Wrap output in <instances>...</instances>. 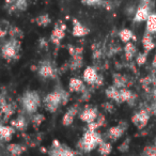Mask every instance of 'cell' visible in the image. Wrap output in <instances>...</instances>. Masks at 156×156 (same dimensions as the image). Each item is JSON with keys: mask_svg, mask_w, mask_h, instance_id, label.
<instances>
[{"mask_svg": "<svg viewBox=\"0 0 156 156\" xmlns=\"http://www.w3.org/2000/svg\"><path fill=\"white\" fill-rule=\"evenodd\" d=\"M69 101V93L63 90H55L44 98V106L49 112H56L61 104L65 105Z\"/></svg>", "mask_w": 156, "mask_h": 156, "instance_id": "obj_1", "label": "cell"}, {"mask_svg": "<svg viewBox=\"0 0 156 156\" xmlns=\"http://www.w3.org/2000/svg\"><path fill=\"white\" fill-rule=\"evenodd\" d=\"M103 141H104V139L98 132L86 130L81 139L78 141L77 147L83 152H91L92 150L98 147Z\"/></svg>", "mask_w": 156, "mask_h": 156, "instance_id": "obj_2", "label": "cell"}, {"mask_svg": "<svg viewBox=\"0 0 156 156\" xmlns=\"http://www.w3.org/2000/svg\"><path fill=\"white\" fill-rule=\"evenodd\" d=\"M41 105V98L37 91H27L22 96V106L29 115L37 113Z\"/></svg>", "mask_w": 156, "mask_h": 156, "instance_id": "obj_3", "label": "cell"}, {"mask_svg": "<svg viewBox=\"0 0 156 156\" xmlns=\"http://www.w3.org/2000/svg\"><path fill=\"white\" fill-rule=\"evenodd\" d=\"M48 156H76L75 153L66 145L61 144L59 141H55L48 151Z\"/></svg>", "mask_w": 156, "mask_h": 156, "instance_id": "obj_4", "label": "cell"}, {"mask_svg": "<svg viewBox=\"0 0 156 156\" xmlns=\"http://www.w3.org/2000/svg\"><path fill=\"white\" fill-rule=\"evenodd\" d=\"M17 54V41L15 39L7 42L1 47V55L7 60H11Z\"/></svg>", "mask_w": 156, "mask_h": 156, "instance_id": "obj_5", "label": "cell"}, {"mask_svg": "<svg viewBox=\"0 0 156 156\" xmlns=\"http://www.w3.org/2000/svg\"><path fill=\"white\" fill-rule=\"evenodd\" d=\"M150 120V112L145 109H142V110L136 112L134 115L132 117V122L136 127H138L139 129L143 128L145 125L147 124Z\"/></svg>", "mask_w": 156, "mask_h": 156, "instance_id": "obj_6", "label": "cell"}, {"mask_svg": "<svg viewBox=\"0 0 156 156\" xmlns=\"http://www.w3.org/2000/svg\"><path fill=\"white\" fill-rule=\"evenodd\" d=\"M98 115V110L96 107H91V106H86L85 109L80 112L79 115V118L83 122L89 124L92 123L96 120Z\"/></svg>", "mask_w": 156, "mask_h": 156, "instance_id": "obj_7", "label": "cell"}, {"mask_svg": "<svg viewBox=\"0 0 156 156\" xmlns=\"http://www.w3.org/2000/svg\"><path fill=\"white\" fill-rule=\"evenodd\" d=\"M65 29H66V27H65V25L63 24L62 22H59L58 24L54 27V30H52V32H51L50 39H51V42L55 45H59V44L61 43V41L64 39Z\"/></svg>", "mask_w": 156, "mask_h": 156, "instance_id": "obj_8", "label": "cell"}, {"mask_svg": "<svg viewBox=\"0 0 156 156\" xmlns=\"http://www.w3.org/2000/svg\"><path fill=\"white\" fill-rule=\"evenodd\" d=\"M126 126L127 124L124 123V122H121L119 125H115V126H112L108 129V138L112 141H117L118 139H120L122 137V135L124 134V132L126 130Z\"/></svg>", "mask_w": 156, "mask_h": 156, "instance_id": "obj_9", "label": "cell"}, {"mask_svg": "<svg viewBox=\"0 0 156 156\" xmlns=\"http://www.w3.org/2000/svg\"><path fill=\"white\" fill-rule=\"evenodd\" d=\"M78 110H79V105H77V104H75V105H73V106L69 107L62 118V124L63 125L69 126L71 124H73L74 119H75V117L78 113Z\"/></svg>", "mask_w": 156, "mask_h": 156, "instance_id": "obj_10", "label": "cell"}, {"mask_svg": "<svg viewBox=\"0 0 156 156\" xmlns=\"http://www.w3.org/2000/svg\"><path fill=\"white\" fill-rule=\"evenodd\" d=\"M74 37H86L90 33V29L88 27L83 26L80 22H78L77 20L74 18L73 20V30H72Z\"/></svg>", "mask_w": 156, "mask_h": 156, "instance_id": "obj_11", "label": "cell"}, {"mask_svg": "<svg viewBox=\"0 0 156 156\" xmlns=\"http://www.w3.org/2000/svg\"><path fill=\"white\" fill-rule=\"evenodd\" d=\"M98 77V71L95 69V67L93 66H87L83 71V81L87 83L88 85H94Z\"/></svg>", "mask_w": 156, "mask_h": 156, "instance_id": "obj_12", "label": "cell"}, {"mask_svg": "<svg viewBox=\"0 0 156 156\" xmlns=\"http://www.w3.org/2000/svg\"><path fill=\"white\" fill-rule=\"evenodd\" d=\"M150 7L149 5H141L140 7H138L136 13L134 16V22L136 23H141V22H145L147 20L150 15Z\"/></svg>", "mask_w": 156, "mask_h": 156, "instance_id": "obj_13", "label": "cell"}, {"mask_svg": "<svg viewBox=\"0 0 156 156\" xmlns=\"http://www.w3.org/2000/svg\"><path fill=\"white\" fill-rule=\"evenodd\" d=\"M37 72H39V75L43 78H52L55 76V69L48 61L42 62Z\"/></svg>", "mask_w": 156, "mask_h": 156, "instance_id": "obj_14", "label": "cell"}, {"mask_svg": "<svg viewBox=\"0 0 156 156\" xmlns=\"http://www.w3.org/2000/svg\"><path fill=\"white\" fill-rule=\"evenodd\" d=\"M15 133V128L9 125H0V140L10 141Z\"/></svg>", "mask_w": 156, "mask_h": 156, "instance_id": "obj_15", "label": "cell"}, {"mask_svg": "<svg viewBox=\"0 0 156 156\" xmlns=\"http://www.w3.org/2000/svg\"><path fill=\"white\" fill-rule=\"evenodd\" d=\"M69 90L71 92H81L85 90V85H83V80H81L80 78L73 77L69 79Z\"/></svg>", "mask_w": 156, "mask_h": 156, "instance_id": "obj_16", "label": "cell"}, {"mask_svg": "<svg viewBox=\"0 0 156 156\" xmlns=\"http://www.w3.org/2000/svg\"><path fill=\"white\" fill-rule=\"evenodd\" d=\"M142 47L145 52H149L155 48V43L153 41V37L150 33L145 32V34L142 37Z\"/></svg>", "mask_w": 156, "mask_h": 156, "instance_id": "obj_17", "label": "cell"}, {"mask_svg": "<svg viewBox=\"0 0 156 156\" xmlns=\"http://www.w3.org/2000/svg\"><path fill=\"white\" fill-rule=\"evenodd\" d=\"M105 94H106V96L109 100H112L120 104V89H118L117 87L109 86L106 89V91H105Z\"/></svg>", "mask_w": 156, "mask_h": 156, "instance_id": "obj_18", "label": "cell"}, {"mask_svg": "<svg viewBox=\"0 0 156 156\" xmlns=\"http://www.w3.org/2000/svg\"><path fill=\"white\" fill-rule=\"evenodd\" d=\"M147 26H145V31L150 34H153L156 32V13H151L147 17Z\"/></svg>", "mask_w": 156, "mask_h": 156, "instance_id": "obj_19", "label": "cell"}, {"mask_svg": "<svg viewBox=\"0 0 156 156\" xmlns=\"http://www.w3.org/2000/svg\"><path fill=\"white\" fill-rule=\"evenodd\" d=\"M135 100V94L126 88L120 89V103H130Z\"/></svg>", "mask_w": 156, "mask_h": 156, "instance_id": "obj_20", "label": "cell"}, {"mask_svg": "<svg viewBox=\"0 0 156 156\" xmlns=\"http://www.w3.org/2000/svg\"><path fill=\"white\" fill-rule=\"evenodd\" d=\"M119 37L123 43H128V42H132V40H136L134 33H133L132 30L127 28L122 29L119 32Z\"/></svg>", "mask_w": 156, "mask_h": 156, "instance_id": "obj_21", "label": "cell"}, {"mask_svg": "<svg viewBox=\"0 0 156 156\" xmlns=\"http://www.w3.org/2000/svg\"><path fill=\"white\" fill-rule=\"evenodd\" d=\"M136 52H137V48L134 43H132V42L125 43V46H124V54H125V58L127 59V60H132L133 57L136 55Z\"/></svg>", "mask_w": 156, "mask_h": 156, "instance_id": "obj_22", "label": "cell"}, {"mask_svg": "<svg viewBox=\"0 0 156 156\" xmlns=\"http://www.w3.org/2000/svg\"><path fill=\"white\" fill-rule=\"evenodd\" d=\"M11 126H12V127H14V128H16V129L24 130L25 128H26V126H27V121H26V119H25V117L20 115L17 119H15V120H13V121H12Z\"/></svg>", "mask_w": 156, "mask_h": 156, "instance_id": "obj_23", "label": "cell"}, {"mask_svg": "<svg viewBox=\"0 0 156 156\" xmlns=\"http://www.w3.org/2000/svg\"><path fill=\"white\" fill-rule=\"evenodd\" d=\"M8 151L10 152L12 156H20L25 151V147L20 144H17V143H12V144L8 145Z\"/></svg>", "mask_w": 156, "mask_h": 156, "instance_id": "obj_24", "label": "cell"}, {"mask_svg": "<svg viewBox=\"0 0 156 156\" xmlns=\"http://www.w3.org/2000/svg\"><path fill=\"white\" fill-rule=\"evenodd\" d=\"M35 23H37V26L40 27H47L48 25H50L51 23V18L48 14H42V15H39L37 18H35Z\"/></svg>", "mask_w": 156, "mask_h": 156, "instance_id": "obj_25", "label": "cell"}, {"mask_svg": "<svg viewBox=\"0 0 156 156\" xmlns=\"http://www.w3.org/2000/svg\"><path fill=\"white\" fill-rule=\"evenodd\" d=\"M98 149L102 156H108L109 154L111 153V151H112L111 144L109 142H106V141H103V142L98 147Z\"/></svg>", "mask_w": 156, "mask_h": 156, "instance_id": "obj_26", "label": "cell"}, {"mask_svg": "<svg viewBox=\"0 0 156 156\" xmlns=\"http://www.w3.org/2000/svg\"><path fill=\"white\" fill-rule=\"evenodd\" d=\"M113 81H115V83H113L115 87H117L118 89H122V88H125L127 79L124 76H122L121 74H117V75H115Z\"/></svg>", "mask_w": 156, "mask_h": 156, "instance_id": "obj_27", "label": "cell"}, {"mask_svg": "<svg viewBox=\"0 0 156 156\" xmlns=\"http://www.w3.org/2000/svg\"><path fill=\"white\" fill-rule=\"evenodd\" d=\"M81 65H83V55H76V56H73L72 62H71V64H69V67H71L73 71H75V69H80Z\"/></svg>", "mask_w": 156, "mask_h": 156, "instance_id": "obj_28", "label": "cell"}, {"mask_svg": "<svg viewBox=\"0 0 156 156\" xmlns=\"http://www.w3.org/2000/svg\"><path fill=\"white\" fill-rule=\"evenodd\" d=\"M44 120H45V118H44L43 115H41V113H34V115H33V118H32L33 126H34V127H39Z\"/></svg>", "mask_w": 156, "mask_h": 156, "instance_id": "obj_29", "label": "cell"}, {"mask_svg": "<svg viewBox=\"0 0 156 156\" xmlns=\"http://www.w3.org/2000/svg\"><path fill=\"white\" fill-rule=\"evenodd\" d=\"M143 155L144 156H156V144L147 145L143 149Z\"/></svg>", "mask_w": 156, "mask_h": 156, "instance_id": "obj_30", "label": "cell"}, {"mask_svg": "<svg viewBox=\"0 0 156 156\" xmlns=\"http://www.w3.org/2000/svg\"><path fill=\"white\" fill-rule=\"evenodd\" d=\"M147 52L143 51V52H139L137 55V58H136V62L138 65H143L145 64L147 62Z\"/></svg>", "mask_w": 156, "mask_h": 156, "instance_id": "obj_31", "label": "cell"}, {"mask_svg": "<svg viewBox=\"0 0 156 156\" xmlns=\"http://www.w3.org/2000/svg\"><path fill=\"white\" fill-rule=\"evenodd\" d=\"M129 142H130L129 138L125 139V140L118 147V150H119L120 152H122V153H126V152L128 151V149H129Z\"/></svg>", "mask_w": 156, "mask_h": 156, "instance_id": "obj_32", "label": "cell"}, {"mask_svg": "<svg viewBox=\"0 0 156 156\" xmlns=\"http://www.w3.org/2000/svg\"><path fill=\"white\" fill-rule=\"evenodd\" d=\"M83 2L87 5H95L102 3V0H83Z\"/></svg>", "mask_w": 156, "mask_h": 156, "instance_id": "obj_33", "label": "cell"}, {"mask_svg": "<svg viewBox=\"0 0 156 156\" xmlns=\"http://www.w3.org/2000/svg\"><path fill=\"white\" fill-rule=\"evenodd\" d=\"M103 107H104L107 111H112L113 110V106H112V104H110V103H105V104L103 105Z\"/></svg>", "mask_w": 156, "mask_h": 156, "instance_id": "obj_34", "label": "cell"}, {"mask_svg": "<svg viewBox=\"0 0 156 156\" xmlns=\"http://www.w3.org/2000/svg\"><path fill=\"white\" fill-rule=\"evenodd\" d=\"M5 34H7V31H5V30H3V29H1V28H0V39H1V37H5Z\"/></svg>", "mask_w": 156, "mask_h": 156, "instance_id": "obj_35", "label": "cell"}, {"mask_svg": "<svg viewBox=\"0 0 156 156\" xmlns=\"http://www.w3.org/2000/svg\"><path fill=\"white\" fill-rule=\"evenodd\" d=\"M142 1L143 5H149L150 2H151V0H141Z\"/></svg>", "mask_w": 156, "mask_h": 156, "instance_id": "obj_36", "label": "cell"}, {"mask_svg": "<svg viewBox=\"0 0 156 156\" xmlns=\"http://www.w3.org/2000/svg\"><path fill=\"white\" fill-rule=\"evenodd\" d=\"M152 64H153V66L155 67L156 69V58H154V60H153V63H152Z\"/></svg>", "mask_w": 156, "mask_h": 156, "instance_id": "obj_37", "label": "cell"}, {"mask_svg": "<svg viewBox=\"0 0 156 156\" xmlns=\"http://www.w3.org/2000/svg\"><path fill=\"white\" fill-rule=\"evenodd\" d=\"M0 121H1V117H0ZM0 125H1V124H0Z\"/></svg>", "mask_w": 156, "mask_h": 156, "instance_id": "obj_38", "label": "cell"}, {"mask_svg": "<svg viewBox=\"0 0 156 156\" xmlns=\"http://www.w3.org/2000/svg\"><path fill=\"white\" fill-rule=\"evenodd\" d=\"M154 58H156V54H155V57H154Z\"/></svg>", "mask_w": 156, "mask_h": 156, "instance_id": "obj_39", "label": "cell"}]
</instances>
